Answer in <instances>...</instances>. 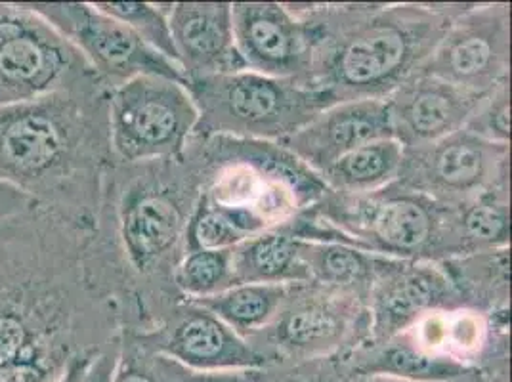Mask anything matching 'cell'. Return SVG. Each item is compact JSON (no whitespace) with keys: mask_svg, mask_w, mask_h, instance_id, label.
<instances>
[{"mask_svg":"<svg viewBox=\"0 0 512 382\" xmlns=\"http://www.w3.org/2000/svg\"><path fill=\"white\" fill-rule=\"evenodd\" d=\"M119 327L94 230L39 205L0 218V382H54Z\"/></svg>","mask_w":512,"mask_h":382,"instance_id":"obj_1","label":"cell"},{"mask_svg":"<svg viewBox=\"0 0 512 382\" xmlns=\"http://www.w3.org/2000/svg\"><path fill=\"white\" fill-rule=\"evenodd\" d=\"M104 86L0 107V184L90 230L115 163Z\"/></svg>","mask_w":512,"mask_h":382,"instance_id":"obj_2","label":"cell"},{"mask_svg":"<svg viewBox=\"0 0 512 382\" xmlns=\"http://www.w3.org/2000/svg\"><path fill=\"white\" fill-rule=\"evenodd\" d=\"M289 8L306 25L312 62L308 85L335 102L386 100L427 60L449 23L463 10L425 6H339L327 18Z\"/></svg>","mask_w":512,"mask_h":382,"instance_id":"obj_3","label":"cell"},{"mask_svg":"<svg viewBox=\"0 0 512 382\" xmlns=\"http://www.w3.org/2000/svg\"><path fill=\"white\" fill-rule=\"evenodd\" d=\"M325 197V195H323ZM318 218L350 245L375 255L432 262L457 258L453 207L388 186L367 195L327 191Z\"/></svg>","mask_w":512,"mask_h":382,"instance_id":"obj_4","label":"cell"},{"mask_svg":"<svg viewBox=\"0 0 512 382\" xmlns=\"http://www.w3.org/2000/svg\"><path fill=\"white\" fill-rule=\"evenodd\" d=\"M197 107L195 132L253 142H281L306 127L335 98L297 79L235 71L186 81Z\"/></svg>","mask_w":512,"mask_h":382,"instance_id":"obj_5","label":"cell"},{"mask_svg":"<svg viewBox=\"0 0 512 382\" xmlns=\"http://www.w3.org/2000/svg\"><path fill=\"white\" fill-rule=\"evenodd\" d=\"M104 86L77 48L27 2H0V107Z\"/></svg>","mask_w":512,"mask_h":382,"instance_id":"obj_6","label":"cell"},{"mask_svg":"<svg viewBox=\"0 0 512 382\" xmlns=\"http://www.w3.org/2000/svg\"><path fill=\"white\" fill-rule=\"evenodd\" d=\"M199 121L186 83L144 75L109 90L107 132L115 163H159L186 148Z\"/></svg>","mask_w":512,"mask_h":382,"instance_id":"obj_7","label":"cell"},{"mask_svg":"<svg viewBox=\"0 0 512 382\" xmlns=\"http://www.w3.org/2000/svg\"><path fill=\"white\" fill-rule=\"evenodd\" d=\"M360 295L304 283L283 304L276 319L247 339L268 367L344 356L367 339Z\"/></svg>","mask_w":512,"mask_h":382,"instance_id":"obj_8","label":"cell"},{"mask_svg":"<svg viewBox=\"0 0 512 382\" xmlns=\"http://www.w3.org/2000/svg\"><path fill=\"white\" fill-rule=\"evenodd\" d=\"M77 48L106 90L144 75L186 83L184 71L94 2H27Z\"/></svg>","mask_w":512,"mask_h":382,"instance_id":"obj_9","label":"cell"},{"mask_svg":"<svg viewBox=\"0 0 512 382\" xmlns=\"http://www.w3.org/2000/svg\"><path fill=\"white\" fill-rule=\"evenodd\" d=\"M507 174L509 146L490 144L463 128L438 142L404 148L392 186L421 193L444 207H459L507 182Z\"/></svg>","mask_w":512,"mask_h":382,"instance_id":"obj_10","label":"cell"},{"mask_svg":"<svg viewBox=\"0 0 512 382\" xmlns=\"http://www.w3.org/2000/svg\"><path fill=\"white\" fill-rule=\"evenodd\" d=\"M511 6L488 4L463 10L415 73L436 77L486 96L509 81Z\"/></svg>","mask_w":512,"mask_h":382,"instance_id":"obj_11","label":"cell"},{"mask_svg":"<svg viewBox=\"0 0 512 382\" xmlns=\"http://www.w3.org/2000/svg\"><path fill=\"white\" fill-rule=\"evenodd\" d=\"M232 31L235 52L247 71L308 85L310 35L289 4H232Z\"/></svg>","mask_w":512,"mask_h":382,"instance_id":"obj_12","label":"cell"},{"mask_svg":"<svg viewBox=\"0 0 512 382\" xmlns=\"http://www.w3.org/2000/svg\"><path fill=\"white\" fill-rule=\"evenodd\" d=\"M144 346L195 371L266 369L255 348L211 312L190 302L171 327L121 331Z\"/></svg>","mask_w":512,"mask_h":382,"instance_id":"obj_13","label":"cell"},{"mask_svg":"<svg viewBox=\"0 0 512 382\" xmlns=\"http://www.w3.org/2000/svg\"><path fill=\"white\" fill-rule=\"evenodd\" d=\"M451 308H461V298L444 268L400 260L369 289V329L363 342L394 339L430 312Z\"/></svg>","mask_w":512,"mask_h":382,"instance_id":"obj_14","label":"cell"},{"mask_svg":"<svg viewBox=\"0 0 512 382\" xmlns=\"http://www.w3.org/2000/svg\"><path fill=\"white\" fill-rule=\"evenodd\" d=\"M388 138L394 128L386 100H354L323 109L278 146L318 176L342 155Z\"/></svg>","mask_w":512,"mask_h":382,"instance_id":"obj_15","label":"cell"},{"mask_svg":"<svg viewBox=\"0 0 512 382\" xmlns=\"http://www.w3.org/2000/svg\"><path fill=\"white\" fill-rule=\"evenodd\" d=\"M486 96L415 73L386 98L394 138L404 148L448 138L465 128Z\"/></svg>","mask_w":512,"mask_h":382,"instance_id":"obj_16","label":"cell"},{"mask_svg":"<svg viewBox=\"0 0 512 382\" xmlns=\"http://www.w3.org/2000/svg\"><path fill=\"white\" fill-rule=\"evenodd\" d=\"M167 20L178 64L184 71L186 81L245 69L235 52L232 4H167Z\"/></svg>","mask_w":512,"mask_h":382,"instance_id":"obj_17","label":"cell"},{"mask_svg":"<svg viewBox=\"0 0 512 382\" xmlns=\"http://www.w3.org/2000/svg\"><path fill=\"white\" fill-rule=\"evenodd\" d=\"M342 358L350 373L360 381L384 377L407 382H449L478 371L459 361L428 354L406 333L381 344L362 342Z\"/></svg>","mask_w":512,"mask_h":382,"instance_id":"obj_18","label":"cell"},{"mask_svg":"<svg viewBox=\"0 0 512 382\" xmlns=\"http://www.w3.org/2000/svg\"><path fill=\"white\" fill-rule=\"evenodd\" d=\"M300 237L289 224L255 235L232 249L234 285L312 283V276L300 256Z\"/></svg>","mask_w":512,"mask_h":382,"instance_id":"obj_19","label":"cell"},{"mask_svg":"<svg viewBox=\"0 0 512 382\" xmlns=\"http://www.w3.org/2000/svg\"><path fill=\"white\" fill-rule=\"evenodd\" d=\"M300 256L312 283L356 295H362V289L369 293L373 283L400 262L398 258L375 255L350 243L312 239L300 241Z\"/></svg>","mask_w":512,"mask_h":382,"instance_id":"obj_20","label":"cell"},{"mask_svg":"<svg viewBox=\"0 0 512 382\" xmlns=\"http://www.w3.org/2000/svg\"><path fill=\"white\" fill-rule=\"evenodd\" d=\"M300 285H276V283H245L234 285L211 297L190 300L199 308L211 312L224 321L243 339H251L266 329L283 304L299 289Z\"/></svg>","mask_w":512,"mask_h":382,"instance_id":"obj_21","label":"cell"},{"mask_svg":"<svg viewBox=\"0 0 512 382\" xmlns=\"http://www.w3.org/2000/svg\"><path fill=\"white\" fill-rule=\"evenodd\" d=\"M404 159L396 138L371 142L354 149L318 174L323 186L339 195H367L392 186Z\"/></svg>","mask_w":512,"mask_h":382,"instance_id":"obj_22","label":"cell"},{"mask_svg":"<svg viewBox=\"0 0 512 382\" xmlns=\"http://www.w3.org/2000/svg\"><path fill=\"white\" fill-rule=\"evenodd\" d=\"M507 188V182H501L469 203L453 207L459 255L488 253L509 247L511 224Z\"/></svg>","mask_w":512,"mask_h":382,"instance_id":"obj_23","label":"cell"},{"mask_svg":"<svg viewBox=\"0 0 512 382\" xmlns=\"http://www.w3.org/2000/svg\"><path fill=\"white\" fill-rule=\"evenodd\" d=\"M176 285L190 300L211 297L234 287L232 249L186 253L176 270Z\"/></svg>","mask_w":512,"mask_h":382,"instance_id":"obj_24","label":"cell"},{"mask_svg":"<svg viewBox=\"0 0 512 382\" xmlns=\"http://www.w3.org/2000/svg\"><path fill=\"white\" fill-rule=\"evenodd\" d=\"M107 16L125 23L144 43L178 64L167 20V4L151 2H94ZM180 65V64H178ZM182 69V67H180Z\"/></svg>","mask_w":512,"mask_h":382,"instance_id":"obj_25","label":"cell"},{"mask_svg":"<svg viewBox=\"0 0 512 382\" xmlns=\"http://www.w3.org/2000/svg\"><path fill=\"white\" fill-rule=\"evenodd\" d=\"M465 130L497 146H509L511 140V92L509 81L495 86L472 113Z\"/></svg>","mask_w":512,"mask_h":382,"instance_id":"obj_26","label":"cell"},{"mask_svg":"<svg viewBox=\"0 0 512 382\" xmlns=\"http://www.w3.org/2000/svg\"><path fill=\"white\" fill-rule=\"evenodd\" d=\"M260 382H360V379L350 373L342 356H329L268 367L262 371Z\"/></svg>","mask_w":512,"mask_h":382,"instance_id":"obj_27","label":"cell"},{"mask_svg":"<svg viewBox=\"0 0 512 382\" xmlns=\"http://www.w3.org/2000/svg\"><path fill=\"white\" fill-rule=\"evenodd\" d=\"M159 371L167 382H260L264 369H245V371H195L184 367L171 358L155 354Z\"/></svg>","mask_w":512,"mask_h":382,"instance_id":"obj_28","label":"cell"},{"mask_svg":"<svg viewBox=\"0 0 512 382\" xmlns=\"http://www.w3.org/2000/svg\"><path fill=\"white\" fill-rule=\"evenodd\" d=\"M31 207H35V203L29 197H25L20 191L12 190V188L0 184V218L25 213Z\"/></svg>","mask_w":512,"mask_h":382,"instance_id":"obj_29","label":"cell"},{"mask_svg":"<svg viewBox=\"0 0 512 382\" xmlns=\"http://www.w3.org/2000/svg\"><path fill=\"white\" fill-rule=\"evenodd\" d=\"M115 342V340H113ZM106 350V348H104ZM102 352V350H100ZM100 352H86V354H79L73 360L69 361V365L65 367L64 373L54 382H85L86 371L90 367V363Z\"/></svg>","mask_w":512,"mask_h":382,"instance_id":"obj_30","label":"cell"},{"mask_svg":"<svg viewBox=\"0 0 512 382\" xmlns=\"http://www.w3.org/2000/svg\"><path fill=\"white\" fill-rule=\"evenodd\" d=\"M486 382H509V358L495 361L484 369Z\"/></svg>","mask_w":512,"mask_h":382,"instance_id":"obj_31","label":"cell"},{"mask_svg":"<svg viewBox=\"0 0 512 382\" xmlns=\"http://www.w3.org/2000/svg\"><path fill=\"white\" fill-rule=\"evenodd\" d=\"M363 382H407V381H396V379H384V377H373V379H362ZM449 382H486V377H484V371H472L469 375H465V377H461V379H457V381H449Z\"/></svg>","mask_w":512,"mask_h":382,"instance_id":"obj_32","label":"cell"},{"mask_svg":"<svg viewBox=\"0 0 512 382\" xmlns=\"http://www.w3.org/2000/svg\"><path fill=\"white\" fill-rule=\"evenodd\" d=\"M360 382H363V381H360Z\"/></svg>","mask_w":512,"mask_h":382,"instance_id":"obj_33","label":"cell"}]
</instances>
